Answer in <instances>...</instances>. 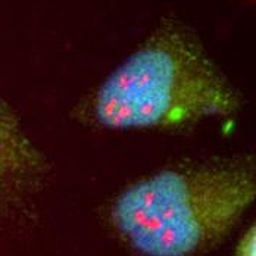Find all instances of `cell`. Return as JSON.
<instances>
[{
  "label": "cell",
  "instance_id": "cell-1",
  "mask_svg": "<svg viewBox=\"0 0 256 256\" xmlns=\"http://www.w3.org/2000/svg\"><path fill=\"white\" fill-rule=\"evenodd\" d=\"M254 199L249 164L170 168L120 193L110 221L143 256H196L218 244Z\"/></svg>",
  "mask_w": 256,
  "mask_h": 256
},
{
  "label": "cell",
  "instance_id": "cell-2",
  "mask_svg": "<svg viewBox=\"0 0 256 256\" xmlns=\"http://www.w3.org/2000/svg\"><path fill=\"white\" fill-rule=\"evenodd\" d=\"M238 96L198 38L164 22L102 82L93 115L103 127L166 128L227 116Z\"/></svg>",
  "mask_w": 256,
  "mask_h": 256
},
{
  "label": "cell",
  "instance_id": "cell-3",
  "mask_svg": "<svg viewBox=\"0 0 256 256\" xmlns=\"http://www.w3.org/2000/svg\"><path fill=\"white\" fill-rule=\"evenodd\" d=\"M46 160L31 143L15 114L0 102V220L38 192Z\"/></svg>",
  "mask_w": 256,
  "mask_h": 256
},
{
  "label": "cell",
  "instance_id": "cell-4",
  "mask_svg": "<svg viewBox=\"0 0 256 256\" xmlns=\"http://www.w3.org/2000/svg\"><path fill=\"white\" fill-rule=\"evenodd\" d=\"M236 256H256V231L252 226L237 243Z\"/></svg>",
  "mask_w": 256,
  "mask_h": 256
}]
</instances>
